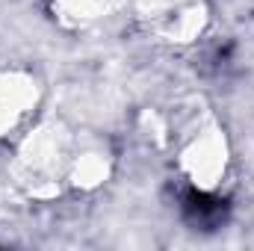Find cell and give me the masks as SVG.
I'll return each instance as SVG.
<instances>
[{"label": "cell", "mask_w": 254, "mask_h": 251, "mask_svg": "<svg viewBox=\"0 0 254 251\" xmlns=\"http://www.w3.org/2000/svg\"><path fill=\"white\" fill-rule=\"evenodd\" d=\"M184 207H187V216L195 225H201V228H216L225 219V201L210 198L204 192H190Z\"/></svg>", "instance_id": "6da1fadb"}]
</instances>
